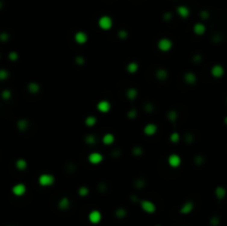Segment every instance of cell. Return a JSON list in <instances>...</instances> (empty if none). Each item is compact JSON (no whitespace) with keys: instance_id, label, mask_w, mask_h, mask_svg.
<instances>
[{"instance_id":"obj_31","label":"cell","mask_w":227,"mask_h":226,"mask_svg":"<svg viewBox=\"0 0 227 226\" xmlns=\"http://www.w3.org/2000/svg\"><path fill=\"white\" fill-rule=\"evenodd\" d=\"M226 123H227V119H226Z\"/></svg>"},{"instance_id":"obj_11","label":"cell","mask_w":227,"mask_h":226,"mask_svg":"<svg viewBox=\"0 0 227 226\" xmlns=\"http://www.w3.org/2000/svg\"><path fill=\"white\" fill-rule=\"evenodd\" d=\"M86 39H88V37H86V34L84 33V32H78V33L76 34V41L78 42V43H81V45L86 43Z\"/></svg>"},{"instance_id":"obj_28","label":"cell","mask_w":227,"mask_h":226,"mask_svg":"<svg viewBox=\"0 0 227 226\" xmlns=\"http://www.w3.org/2000/svg\"><path fill=\"white\" fill-rule=\"evenodd\" d=\"M2 96H4L5 99H8V98L10 96V92H9V91H5V92L2 93Z\"/></svg>"},{"instance_id":"obj_5","label":"cell","mask_w":227,"mask_h":226,"mask_svg":"<svg viewBox=\"0 0 227 226\" xmlns=\"http://www.w3.org/2000/svg\"><path fill=\"white\" fill-rule=\"evenodd\" d=\"M12 193H14V195H17V196L23 195L24 193H26V186H24L23 184L14 185V188H12Z\"/></svg>"},{"instance_id":"obj_12","label":"cell","mask_w":227,"mask_h":226,"mask_svg":"<svg viewBox=\"0 0 227 226\" xmlns=\"http://www.w3.org/2000/svg\"><path fill=\"white\" fill-rule=\"evenodd\" d=\"M156 125H154V124H148V125H146L144 129V132L145 134H148V135H153V134L156 132Z\"/></svg>"},{"instance_id":"obj_17","label":"cell","mask_w":227,"mask_h":226,"mask_svg":"<svg viewBox=\"0 0 227 226\" xmlns=\"http://www.w3.org/2000/svg\"><path fill=\"white\" fill-rule=\"evenodd\" d=\"M226 194V191L224 190L223 187H217L216 188V196L218 199H223L224 196Z\"/></svg>"},{"instance_id":"obj_1","label":"cell","mask_w":227,"mask_h":226,"mask_svg":"<svg viewBox=\"0 0 227 226\" xmlns=\"http://www.w3.org/2000/svg\"><path fill=\"white\" fill-rule=\"evenodd\" d=\"M53 182H54V178L50 174H43L39 177V183L42 186H50V185L53 184Z\"/></svg>"},{"instance_id":"obj_2","label":"cell","mask_w":227,"mask_h":226,"mask_svg":"<svg viewBox=\"0 0 227 226\" xmlns=\"http://www.w3.org/2000/svg\"><path fill=\"white\" fill-rule=\"evenodd\" d=\"M99 26H100V28H102L103 30H109V29L112 27V20H111V18L107 17V16L101 17L100 20H99Z\"/></svg>"},{"instance_id":"obj_4","label":"cell","mask_w":227,"mask_h":226,"mask_svg":"<svg viewBox=\"0 0 227 226\" xmlns=\"http://www.w3.org/2000/svg\"><path fill=\"white\" fill-rule=\"evenodd\" d=\"M141 207L143 211L146 213H154L155 212V205L150 201H142L141 202Z\"/></svg>"},{"instance_id":"obj_20","label":"cell","mask_w":227,"mask_h":226,"mask_svg":"<svg viewBox=\"0 0 227 226\" xmlns=\"http://www.w3.org/2000/svg\"><path fill=\"white\" fill-rule=\"evenodd\" d=\"M17 168H19V170H24V168H27V163H26V161H24V160H18Z\"/></svg>"},{"instance_id":"obj_8","label":"cell","mask_w":227,"mask_h":226,"mask_svg":"<svg viewBox=\"0 0 227 226\" xmlns=\"http://www.w3.org/2000/svg\"><path fill=\"white\" fill-rule=\"evenodd\" d=\"M169 163L171 166H173V168H177V166L181 164V159H179V155L172 154L169 158Z\"/></svg>"},{"instance_id":"obj_6","label":"cell","mask_w":227,"mask_h":226,"mask_svg":"<svg viewBox=\"0 0 227 226\" xmlns=\"http://www.w3.org/2000/svg\"><path fill=\"white\" fill-rule=\"evenodd\" d=\"M89 161L92 163V164H99L101 161H102V155L98 152H94V153H91L89 155Z\"/></svg>"},{"instance_id":"obj_10","label":"cell","mask_w":227,"mask_h":226,"mask_svg":"<svg viewBox=\"0 0 227 226\" xmlns=\"http://www.w3.org/2000/svg\"><path fill=\"white\" fill-rule=\"evenodd\" d=\"M111 105L110 103L107 102V101H101V102H99V104H98V109H99V111H101V112H107L109 110H110Z\"/></svg>"},{"instance_id":"obj_22","label":"cell","mask_w":227,"mask_h":226,"mask_svg":"<svg viewBox=\"0 0 227 226\" xmlns=\"http://www.w3.org/2000/svg\"><path fill=\"white\" fill-rule=\"evenodd\" d=\"M127 69H129L130 72H135L138 70V64H136V63H131V64L127 67Z\"/></svg>"},{"instance_id":"obj_25","label":"cell","mask_w":227,"mask_h":226,"mask_svg":"<svg viewBox=\"0 0 227 226\" xmlns=\"http://www.w3.org/2000/svg\"><path fill=\"white\" fill-rule=\"evenodd\" d=\"M179 139V134H177V133L172 134V137H171V140H172L173 142H177Z\"/></svg>"},{"instance_id":"obj_30","label":"cell","mask_w":227,"mask_h":226,"mask_svg":"<svg viewBox=\"0 0 227 226\" xmlns=\"http://www.w3.org/2000/svg\"><path fill=\"white\" fill-rule=\"evenodd\" d=\"M10 58L12 59V60H16V59H17V55H16V53H11Z\"/></svg>"},{"instance_id":"obj_29","label":"cell","mask_w":227,"mask_h":226,"mask_svg":"<svg viewBox=\"0 0 227 226\" xmlns=\"http://www.w3.org/2000/svg\"><path fill=\"white\" fill-rule=\"evenodd\" d=\"M86 139H88V140H86V142H89V143H94V140H93L92 137H88Z\"/></svg>"},{"instance_id":"obj_3","label":"cell","mask_w":227,"mask_h":226,"mask_svg":"<svg viewBox=\"0 0 227 226\" xmlns=\"http://www.w3.org/2000/svg\"><path fill=\"white\" fill-rule=\"evenodd\" d=\"M158 48H160V50H162V51L164 52L169 51V49L172 48V42L169 39H162L158 42Z\"/></svg>"},{"instance_id":"obj_27","label":"cell","mask_w":227,"mask_h":226,"mask_svg":"<svg viewBox=\"0 0 227 226\" xmlns=\"http://www.w3.org/2000/svg\"><path fill=\"white\" fill-rule=\"evenodd\" d=\"M80 194H81V195H86V194H88V190H86V188H81V190H80Z\"/></svg>"},{"instance_id":"obj_13","label":"cell","mask_w":227,"mask_h":226,"mask_svg":"<svg viewBox=\"0 0 227 226\" xmlns=\"http://www.w3.org/2000/svg\"><path fill=\"white\" fill-rule=\"evenodd\" d=\"M177 12H179V16L183 18L188 17V14H189V10L186 7H184V6H181V7L177 8Z\"/></svg>"},{"instance_id":"obj_18","label":"cell","mask_w":227,"mask_h":226,"mask_svg":"<svg viewBox=\"0 0 227 226\" xmlns=\"http://www.w3.org/2000/svg\"><path fill=\"white\" fill-rule=\"evenodd\" d=\"M59 206L61 207L62 209H66L68 206H69V199H62L59 203Z\"/></svg>"},{"instance_id":"obj_24","label":"cell","mask_w":227,"mask_h":226,"mask_svg":"<svg viewBox=\"0 0 227 226\" xmlns=\"http://www.w3.org/2000/svg\"><path fill=\"white\" fill-rule=\"evenodd\" d=\"M8 77V73L5 70H0V79L1 80H4V79H6Z\"/></svg>"},{"instance_id":"obj_14","label":"cell","mask_w":227,"mask_h":226,"mask_svg":"<svg viewBox=\"0 0 227 226\" xmlns=\"http://www.w3.org/2000/svg\"><path fill=\"white\" fill-rule=\"evenodd\" d=\"M205 26L202 24H195V27H194V31H195V33L196 34H203L204 32H205Z\"/></svg>"},{"instance_id":"obj_21","label":"cell","mask_w":227,"mask_h":226,"mask_svg":"<svg viewBox=\"0 0 227 226\" xmlns=\"http://www.w3.org/2000/svg\"><path fill=\"white\" fill-rule=\"evenodd\" d=\"M185 80L188 83L195 82V75L193 74V73H187V74L185 75Z\"/></svg>"},{"instance_id":"obj_9","label":"cell","mask_w":227,"mask_h":226,"mask_svg":"<svg viewBox=\"0 0 227 226\" xmlns=\"http://www.w3.org/2000/svg\"><path fill=\"white\" fill-rule=\"evenodd\" d=\"M212 74H213L215 78H220V77L224 74L223 67H220V65H215V67H213V69H212Z\"/></svg>"},{"instance_id":"obj_7","label":"cell","mask_w":227,"mask_h":226,"mask_svg":"<svg viewBox=\"0 0 227 226\" xmlns=\"http://www.w3.org/2000/svg\"><path fill=\"white\" fill-rule=\"evenodd\" d=\"M89 219H90V222L93 223V224L99 223L101 221V213L98 212V211H92V212L90 213Z\"/></svg>"},{"instance_id":"obj_15","label":"cell","mask_w":227,"mask_h":226,"mask_svg":"<svg viewBox=\"0 0 227 226\" xmlns=\"http://www.w3.org/2000/svg\"><path fill=\"white\" fill-rule=\"evenodd\" d=\"M192 209H193V204H192L191 202H187L186 204H184V206L182 207V211H181V212H182V213H185V214H186V213H189V212H191Z\"/></svg>"},{"instance_id":"obj_19","label":"cell","mask_w":227,"mask_h":226,"mask_svg":"<svg viewBox=\"0 0 227 226\" xmlns=\"http://www.w3.org/2000/svg\"><path fill=\"white\" fill-rule=\"evenodd\" d=\"M96 122V119L94 117H89V118H86V125H89V127H92V125H94Z\"/></svg>"},{"instance_id":"obj_23","label":"cell","mask_w":227,"mask_h":226,"mask_svg":"<svg viewBox=\"0 0 227 226\" xmlns=\"http://www.w3.org/2000/svg\"><path fill=\"white\" fill-rule=\"evenodd\" d=\"M29 89H30L31 92H37L39 90V86L36 84V83H31L30 86H29Z\"/></svg>"},{"instance_id":"obj_16","label":"cell","mask_w":227,"mask_h":226,"mask_svg":"<svg viewBox=\"0 0 227 226\" xmlns=\"http://www.w3.org/2000/svg\"><path fill=\"white\" fill-rule=\"evenodd\" d=\"M113 141H114V137L112 134H107V135L103 137V143L107 144V145L111 143H113Z\"/></svg>"},{"instance_id":"obj_26","label":"cell","mask_w":227,"mask_h":226,"mask_svg":"<svg viewBox=\"0 0 227 226\" xmlns=\"http://www.w3.org/2000/svg\"><path fill=\"white\" fill-rule=\"evenodd\" d=\"M135 96H136V92H135V90H133V89L129 90V98H132V99H133Z\"/></svg>"}]
</instances>
